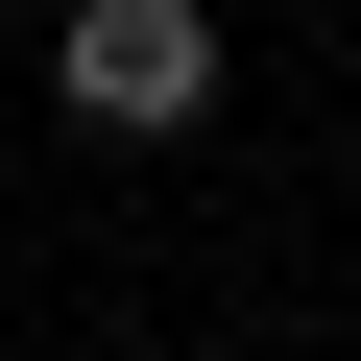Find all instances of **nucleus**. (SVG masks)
<instances>
[{"mask_svg":"<svg viewBox=\"0 0 361 361\" xmlns=\"http://www.w3.org/2000/svg\"><path fill=\"white\" fill-rule=\"evenodd\" d=\"M49 97H73V121H121V145L217 121V0H73V25H49Z\"/></svg>","mask_w":361,"mask_h":361,"instance_id":"1","label":"nucleus"}]
</instances>
